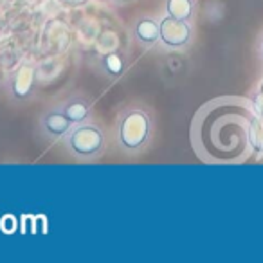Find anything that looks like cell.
Instances as JSON below:
<instances>
[{"label": "cell", "instance_id": "obj_1", "mask_svg": "<svg viewBox=\"0 0 263 263\" xmlns=\"http://www.w3.org/2000/svg\"><path fill=\"white\" fill-rule=\"evenodd\" d=\"M155 136V116L148 106L134 103L117 114L114 141L121 154L136 157L148 150Z\"/></svg>", "mask_w": 263, "mask_h": 263}, {"label": "cell", "instance_id": "obj_2", "mask_svg": "<svg viewBox=\"0 0 263 263\" xmlns=\"http://www.w3.org/2000/svg\"><path fill=\"white\" fill-rule=\"evenodd\" d=\"M65 152L78 162H94L106 152L108 139L101 124L92 119L74 124L62 141Z\"/></svg>", "mask_w": 263, "mask_h": 263}, {"label": "cell", "instance_id": "obj_3", "mask_svg": "<svg viewBox=\"0 0 263 263\" xmlns=\"http://www.w3.org/2000/svg\"><path fill=\"white\" fill-rule=\"evenodd\" d=\"M159 47L166 52H182L191 47L195 40L193 22L164 15L159 18Z\"/></svg>", "mask_w": 263, "mask_h": 263}, {"label": "cell", "instance_id": "obj_4", "mask_svg": "<svg viewBox=\"0 0 263 263\" xmlns=\"http://www.w3.org/2000/svg\"><path fill=\"white\" fill-rule=\"evenodd\" d=\"M36 63L34 62H22L16 65L6 78V90L11 101L15 103H27L34 98L36 90Z\"/></svg>", "mask_w": 263, "mask_h": 263}, {"label": "cell", "instance_id": "obj_5", "mask_svg": "<svg viewBox=\"0 0 263 263\" xmlns=\"http://www.w3.org/2000/svg\"><path fill=\"white\" fill-rule=\"evenodd\" d=\"M72 126L74 123L62 112V108L58 105L49 106L38 116V130L51 143L63 141V137L69 134V130Z\"/></svg>", "mask_w": 263, "mask_h": 263}, {"label": "cell", "instance_id": "obj_6", "mask_svg": "<svg viewBox=\"0 0 263 263\" xmlns=\"http://www.w3.org/2000/svg\"><path fill=\"white\" fill-rule=\"evenodd\" d=\"M132 38L139 47H143L144 51H150V49L157 47L159 45V18L150 15H141L137 16L130 27Z\"/></svg>", "mask_w": 263, "mask_h": 263}, {"label": "cell", "instance_id": "obj_7", "mask_svg": "<svg viewBox=\"0 0 263 263\" xmlns=\"http://www.w3.org/2000/svg\"><path fill=\"white\" fill-rule=\"evenodd\" d=\"M58 106L62 108V112L65 114V116L69 117L74 124L85 123V121L90 119V117H92V108H94V105H92V99L87 98V96H83V94L69 96L67 99L60 101Z\"/></svg>", "mask_w": 263, "mask_h": 263}, {"label": "cell", "instance_id": "obj_8", "mask_svg": "<svg viewBox=\"0 0 263 263\" xmlns=\"http://www.w3.org/2000/svg\"><path fill=\"white\" fill-rule=\"evenodd\" d=\"M130 67V58L124 51H110L105 52L98 60V70L108 80H119L126 74Z\"/></svg>", "mask_w": 263, "mask_h": 263}, {"label": "cell", "instance_id": "obj_9", "mask_svg": "<svg viewBox=\"0 0 263 263\" xmlns=\"http://www.w3.org/2000/svg\"><path fill=\"white\" fill-rule=\"evenodd\" d=\"M198 11V0H164V15L173 18L195 22Z\"/></svg>", "mask_w": 263, "mask_h": 263}, {"label": "cell", "instance_id": "obj_10", "mask_svg": "<svg viewBox=\"0 0 263 263\" xmlns=\"http://www.w3.org/2000/svg\"><path fill=\"white\" fill-rule=\"evenodd\" d=\"M247 139L251 141L252 148L256 150L258 157H261V155H263V116L251 117Z\"/></svg>", "mask_w": 263, "mask_h": 263}, {"label": "cell", "instance_id": "obj_11", "mask_svg": "<svg viewBox=\"0 0 263 263\" xmlns=\"http://www.w3.org/2000/svg\"><path fill=\"white\" fill-rule=\"evenodd\" d=\"M256 52H258V58H259V62L263 63V31H261V33H259L258 45H256Z\"/></svg>", "mask_w": 263, "mask_h": 263}, {"label": "cell", "instance_id": "obj_12", "mask_svg": "<svg viewBox=\"0 0 263 263\" xmlns=\"http://www.w3.org/2000/svg\"><path fill=\"white\" fill-rule=\"evenodd\" d=\"M116 6H126V4H132V2H136V0H112Z\"/></svg>", "mask_w": 263, "mask_h": 263}, {"label": "cell", "instance_id": "obj_13", "mask_svg": "<svg viewBox=\"0 0 263 263\" xmlns=\"http://www.w3.org/2000/svg\"><path fill=\"white\" fill-rule=\"evenodd\" d=\"M103 2H112V0H103Z\"/></svg>", "mask_w": 263, "mask_h": 263}]
</instances>
